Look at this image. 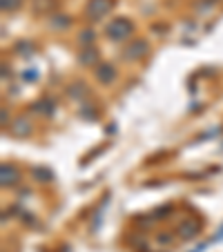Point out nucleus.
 Returning a JSON list of instances; mask_svg holds the SVG:
<instances>
[{
    "label": "nucleus",
    "mask_w": 223,
    "mask_h": 252,
    "mask_svg": "<svg viewBox=\"0 0 223 252\" xmlns=\"http://www.w3.org/2000/svg\"><path fill=\"white\" fill-rule=\"evenodd\" d=\"M81 43L83 45H92V43H94V32H85V33H83V36H81Z\"/></svg>",
    "instance_id": "6e6552de"
},
{
    "label": "nucleus",
    "mask_w": 223,
    "mask_h": 252,
    "mask_svg": "<svg viewBox=\"0 0 223 252\" xmlns=\"http://www.w3.org/2000/svg\"><path fill=\"white\" fill-rule=\"evenodd\" d=\"M18 181V172L14 165H2V186H14Z\"/></svg>",
    "instance_id": "39448f33"
},
{
    "label": "nucleus",
    "mask_w": 223,
    "mask_h": 252,
    "mask_svg": "<svg viewBox=\"0 0 223 252\" xmlns=\"http://www.w3.org/2000/svg\"><path fill=\"white\" fill-rule=\"evenodd\" d=\"M16 5H18L16 0H5V2H2V9H14Z\"/></svg>",
    "instance_id": "1a4fd4ad"
},
{
    "label": "nucleus",
    "mask_w": 223,
    "mask_h": 252,
    "mask_svg": "<svg viewBox=\"0 0 223 252\" xmlns=\"http://www.w3.org/2000/svg\"><path fill=\"white\" fill-rule=\"evenodd\" d=\"M109 9H112V0H90L87 16H90L92 20H98V18H103Z\"/></svg>",
    "instance_id": "f03ea898"
},
{
    "label": "nucleus",
    "mask_w": 223,
    "mask_h": 252,
    "mask_svg": "<svg viewBox=\"0 0 223 252\" xmlns=\"http://www.w3.org/2000/svg\"><path fill=\"white\" fill-rule=\"evenodd\" d=\"M196 230H199V223L192 221V225H183V228H181V234H183V237H194Z\"/></svg>",
    "instance_id": "0eeeda50"
},
{
    "label": "nucleus",
    "mask_w": 223,
    "mask_h": 252,
    "mask_svg": "<svg viewBox=\"0 0 223 252\" xmlns=\"http://www.w3.org/2000/svg\"><path fill=\"white\" fill-rule=\"evenodd\" d=\"M132 32H134V25L129 23L127 18H116L114 23L107 27V33L112 40H125L127 36H132Z\"/></svg>",
    "instance_id": "f257e3e1"
},
{
    "label": "nucleus",
    "mask_w": 223,
    "mask_h": 252,
    "mask_svg": "<svg viewBox=\"0 0 223 252\" xmlns=\"http://www.w3.org/2000/svg\"><path fill=\"white\" fill-rule=\"evenodd\" d=\"M29 129L32 127H29V123L25 119H18L14 125H11V134H14V136H27Z\"/></svg>",
    "instance_id": "423d86ee"
},
{
    "label": "nucleus",
    "mask_w": 223,
    "mask_h": 252,
    "mask_svg": "<svg viewBox=\"0 0 223 252\" xmlns=\"http://www.w3.org/2000/svg\"><path fill=\"white\" fill-rule=\"evenodd\" d=\"M125 54H127V58H141L147 54V43L145 40H134L132 45H129L127 49H125Z\"/></svg>",
    "instance_id": "20e7f679"
},
{
    "label": "nucleus",
    "mask_w": 223,
    "mask_h": 252,
    "mask_svg": "<svg viewBox=\"0 0 223 252\" xmlns=\"http://www.w3.org/2000/svg\"><path fill=\"white\" fill-rule=\"evenodd\" d=\"M96 78H98L100 83H105V85H107V83H112L116 78L114 67H112V65H98V67H96Z\"/></svg>",
    "instance_id": "7ed1b4c3"
}]
</instances>
